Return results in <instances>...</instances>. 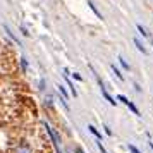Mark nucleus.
I'll return each instance as SVG.
<instances>
[{
  "instance_id": "4468645a",
  "label": "nucleus",
  "mask_w": 153,
  "mask_h": 153,
  "mask_svg": "<svg viewBox=\"0 0 153 153\" xmlns=\"http://www.w3.org/2000/svg\"><path fill=\"white\" fill-rule=\"evenodd\" d=\"M127 107H129V108H131V110L134 112V114H136V115H139V110H138V108H136V105L132 103V102H131V103H129V105H127Z\"/></svg>"
},
{
  "instance_id": "6e6552de",
  "label": "nucleus",
  "mask_w": 153,
  "mask_h": 153,
  "mask_svg": "<svg viewBox=\"0 0 153 153\" xmlns=\"http://www.w3.org/2000/svg\"><path fill=\"white\" fill-rule=\"evenodd\" d=\"M88 5H90V9H91V10H93V12H95V14H97V17H100V19H102V14L98 12V9L95 7V4H93L91 0H88Z\"/></svg>"
},
{
  "instance_id": "dca6fc26",
  "label": "nucleus",
  "mask_w": 153,
  "mask_h": 153,
  "mask_svg": "<svg viewBox=\"0 0 153 153\" xmlns=\"http://www.w3.org/2000/svg\"><path fill=\"white\" fill-rule=\"evenodd\" d=\"M129 152H131V153H141V152H139V150H138V148H136L134 145H129Z\"/></svg>"
},
{
  "instance_id": "f8f14e48",
  "label": "nucleus",
  "mask_w": 153,
  "mask_h": 153,
  "mask_svg": "<svg viewBox=\"0 0 153 153\" xmlns=\"http://www.w3.org/2000/svg\"><path fill=\"white\" fill-rule=\"evenodd\" d=\"M136 28H138V31H139V33H141V35H143V36H148V31H145V28H143L141 24H138Z\"/></svg>"
},
{
  "instance_id": "39448f33",
  "label": "nucleus",
  "mask_w": 153,
  "mask_h": 153,
  "mask_svg": "<svg viewBox=\"0 0 153 153\" xmlns=\"http://www.w3.org/2000/svg\"><path fill=\"white\" fill-rule=\"evenodd\" d=\"M134 45L138 47V50H139V52H143V53H146V48H145V45H143V43L139 42L138 38H134Z\"/></svg>"
},
{
  "instance_id": "0eeeda50",
  "label": "nucleus",
  "mask_w": 153,
  "mask_h": 153,
  "mask_svg": "<svg viewBox=\"0 0 153 153\" xmlns=\"http://www.w3.org/2000/svg\"><path fill=\"white\" fill-rule=\"evenodd\" d=\"M88 129H90L91 134H95V136H97V139H100V141H102V134H100V132L95 129V126H88Z\"/></svg>"
},
{
  "instance_id": "aec40b11",
  "label": "nucleus",
  "mask_w": 153,
  "mask_h": 153,
  "mask_svg": "<svg viewBox=\"0 0 153 153\" xmlns=\"http://www.w3.org/2000/svg\"><path fill=\"white\" fill-rule=\"evenodd\" d=\"M76 153H84L83 148H79V146H77V148H76Z\"/></svg>"
},
{
  "instance_id": "20e7f679",
  "label": "nucleus",
  "mask_w": 153,
  "mask_h": 153,
  "mask_svg": "<svg viewBox=\"0 0 153 153\" xmlns=\"http://www.w3.org/2000/svg\"><path fill=\"white\" fill-rule=\"evenodd\" d=\"M64 77H65V83H67V86L71 88V93H72V97H77V91H76V88H74L72 81L69 79V76H67V72H64Z\"/></svg>"
},
{
  "instance_id": "9b49d317",
  "label": "nucleus",
  "mask_w": 153,
  "mask_h": 153,
  "mask_svg": "<svg viewBox=\"0 0 153 153\" xmlns=\"http://www.w3.org/2000/svg\"><path fill=\"white\" fill-rule=\"evenodd\" d=\"M117 100H120V102H122L124 105H129V103H131V102H129V100H127V98H126L124 95H119V97H117Z\"/></svg>"
},
{
  "instance_id": "412c9836",
  "label": "nucleus",
  "mask_w": 153,
  "mask_h": 153,
  "mask_svg": "<svg viewBox=\"0 0 153 153\" xmlns=\"http://www.w3.org/2000/svg\"><path fill=\"white\" fill-rule=\"evenodd\" d=\"M150 146H152V150H153V143H152V141H150Z\"/></svg>"
},
{
  "instance_id": "a211bd4d",
  "label": "nucleus",
  "mask_w": 153,
  "mask_h": 153,
  "mask_svg": "<svg viewBox=\"0 0 153 153\" xmlns=\"http://www.w3.org/2000/svg\"><path fill=\"white\" fill-rule=\"evenodd\" d=\"M21 31H22V35H24V36H28V35H29V31H28L26 28H21Z\"/></svg>"
},
{
  "instance_id": "2eb2a0df",
  "label": "nucleus",
  "mask_w": 153,
  "mask_h": 153,
  "mask_svg": "<svg viewBox=\"0 0 153 153\" xmlns=\"http://www.w3.org/2000/svg\"><path fill=\"white\" fill-rule=\"evenodd\" d=\"M97 145H98V150H100V152H102V153H108V152H107V150H105V146L102 145V141H98Z\"/></svg>"
},
{
  "instance_id": "f03ea898",
  "label": "nucleus",
  "mask_w": 153,
  "mask_h": 153,
  "mask_svg": "<svg viewBox=\"0 0 153 153\" xmlns=\"http://www.w3.org/2000/svg\"><path fill=\"white\" fill-rule=\"evenodd\" d=\"M97 79H98V84H100V90H102V95L105 97V100H108V103H110V105H115L117 102H115V100H114V98H112L108 93H107V90H105L103 83H102V79H100V77H97Z\"/></svg>"
},
{
  "instance_id": "f257e3e1",
  "label": "nucleus",
  "mask_w": 153,
  "mask_h": 153,
  "mask_svg": "<svg viewBox=\"0 0 153 153\" xmlns=\"http://www.w3.org/2000/svg\"><path fill=\"white\" fill-rule=\"evenodd\" d=\"M43 126H45V131L48 132L50 139H52V143H53V148H55L57 153H62V150H60V146H59V136H57V132L50 127V124H47V122H43Z\"/></svg>"
},
{
  "instance_id": "ddd939ff",
  "label": "nucleus",
  "mask_w": 153,
  "mask_h": 153,
  "mask_svg": "<svg viewBox=\"0 0 153 153\" xmlns=\"http://www.w3.org/2000/svg\"><path fill=\"white\" fill-rule=\"evenodd\" d=\"M59 91H60L62 98H65V100H67V91H65V88H64V86H59Z\"/></svg>"
},
{
  "instance_id": "6ab92c4d",
  "label": "nucleus",
  "mask_w": 153,
  "mask_h": 153,
  "mask_svg": "<svg viewBox=\"0 0 153 153\" xmlns=\"http://www.w3.org/2000/svg\"><path fill=\"white\" fill-rule=\"evenodd\" d=\"M74 79H77V81H81V79H83V77L79 76V74H76V72H74Z\"/></svg>"
},
{
  "instance_id": "1a4fd4ad",
  "label": "nucleus",
  "mask_w": 153,
  "mask_h": 153,
  "mask_svg": "<svg viewBox=\"0 0 153 153\" xmlns=\"http://www.w3.org/2000/svg\"><path fill=\"white\" fill-rule=\"evenodd\" d=\"M119 62L122 64V67H124V69H129V64L126 62V59H124L122 55H119Z\"/></svg>"
},
{
  "instance_id": "9d476101",
  "label": "nucleus",
  "mask_w": 153,
  "mask_h": 153,
  "mask_svg": "<svg viewBox=\"0 0 153 153\" xmlns=\"http://www.w3.org/2000/svg\"><path fill=\"white\" fill-rule=\"evenodd\" d=\"M4 28H5V31H7V35L10 36V38H12V40H14V42H19V40H17V38H16V36H14V33H12V31H10V29H9V26H4Z\"/></svg>"
},
{
  "instance_id": "7ed1b4c3",
  "label": "nucleus",
  "mask_w": 153,
  "mask_h": 153,
  "mask_svg": "<svg viewBox=\"0 0 153 153\" xmlns=\"http://www.w3.org/2000/svg\"><path fill=\"white\" fill-rule=\"evenodd\" d=\"M16 153H33V150H31V146L28 145V143H19V145L16 146Z\"/></svg>"
},
{
  "instance_id": "f3484780",
  "label": "nucleus",
  "mask_w": 153,
  "mask_h": 153,
  "mask_svg": "<svg viewBox=\"0 0 153 153\" xmlns=\"http://www.w3.org/2000/svg\"><path fill=\"white\" fill-rule=\"evenodd\" d=\"M21 65H22V69L24 71L28 69V62H26V59H21Z\"/></svg>"
},
{
  "instance_id": "423d86ee",
  "label": "nucleus",
  "mask_w": 153,
  "mask_h": 153,
  "mask_svg": "<svg viewBox=\"0 0 153 153\" xmlns=\"http://www.w3.org/2000/svg\"><path fill=\"white\" fill-rule=\"evenodd\" d=\"M110 67H112V71H114V72H115V76H117L119 79H120V81H124V76H122V72H120V71H119L117 67H115V64H112Z\"/></svg>"
}]
</instances>
